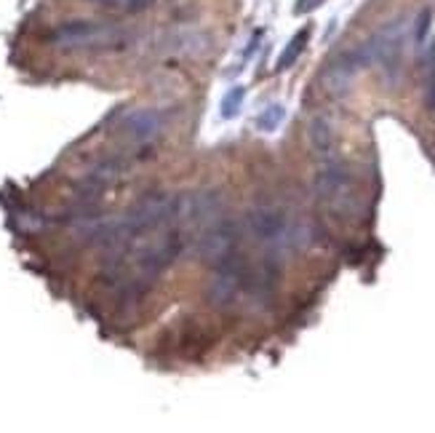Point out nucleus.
<instances>
[{
	"label": "nucleus",
	"instance_id": "obj_1",
	"mask_svg": "<svg viewBox=\"0 0 435 433\" xmlns=\"http://www.w3.org/2000/svg\"><path fill=\"white\" fill-rule=\"evenodd\" d=\"M129 41V32L112 22L78 19L65 22L51 32V46L59 51H112Z\"/></svg>",
	"mask_w": 435,
	"mask_h": 433
},
{
	"label": "nucleus",
	"instance_id": "obj_2",
	"mask_svg": "<svg viewBox=\"0 0 435 433\" xmlns=\"http://www.w3.org/2000/svg\"><path fill=\"white\" fill-rule=\"evenodd\" d=\"M251 235L259 244L270 246L273 252H286V249H302L310 241V228L294 225L286 212L273 209V206H259L251 209L246 216Z\"/></svg>",
	"mask_w": 435,
	"mask_h": 433
},
{
	"label": "nucleus",
	"instance_id": "obj_3",
	"mask_svg": "<svg viewBox=\"0 0 435 433\" xmlns=\"http://www.w3.org/2000/svg\"><path fill=\"white\" fill-rule=\"evenodd\" d=\"M238 225L230 219H216L212 225L200 228L195 235V254L209 265H219L227 257H233L238 249Z\"/></svg>",
	"mask_w": 435,
	"mask_h": 433
},
{
	"label": "nucleus",
	"instance_id": "obj_4",
	"mask_svg": "<svg viewBox=\"0 0 435 433\" xmlns=\"http://www.w3.org/2000/svg\"><path fill=\"white\" fill-rule=\"evenodd\" d=\"M243 289H246V265L235 252L233 257H227L216 265V273H214L209 289H206V297L214 308H230V305H235V299L240 297Z\"/></svg>",
	"mask_w": 435,
	"mask_h": 433
},
{
	"label": "nucleus",
	"instance_id": "obj_5",
	"mask_svg": "<svg viewBox=\"0 0 435 433\" xmlns=\"http://www.w3.org/2000/svg\"><path fill=\"white\" fill-rule=\"evenodd\" d=\"M316 193L331 209H342L353 203V174L342 161H326V166L316 176Z\"/></svg>",
	"mask_w": 435,
	"mask_h": 433
},
{
	"label": "nucleus",
	"instance_id": "obj_6",
	"mask_svg": "<svg viewBox=\"0 0 435 433\" xmlns=\"http://www.w3.org/2000/svg\"><path fill=\"white\" fill-rule=\"evenodd\" d=\"M120 129H123L126 136H131L134 142H152L166 129V115L160 110H152V108L134 110V112H129L123 118Z\"/></svg>",
	"mask_w": 435,
	"mask_h": 433
},
{
	"label": "nucleus",
	"instance_id": "obj_7",
	"mask_svg": "<svg viewBox=\"0 0 435 433\" xmlns=\"http://www.w3.org/2000/svg\"><path fill=\"white\" fill-rule=\"evenodd\" d=\"M307 41H310V27H302L289 41V46L283 49V54H280V59H278V70H289L291 65L302 56L304 49H307Z\"/></svg>",
	"mask_w": 435,
	"mask_h": 433
},
{
	"label": "nucleus",
	"instance_id": "obj_8",
	"mask_svg": "<svg viewBox=\"0 0 435 433\" xmlns=\"http://www.w3.org/2000/svg\"><path fill=\"white\" fill-rule=\"evenodd\" d=\"M310 142H313V150L320 153V155H329L331 153V148H334V134H331L326 118H316V121L310 123Z\"/></svg>",
	"mask_w": 435,
	"mask_h": 433
},
{
	"label": "nucleus",
	"instance_id": "obj_9",
	"mask_svg": "<svg viewBox=\"0 0 435 433\" xmlns=\"http://www.w3.org/2000/svg\"><path fill=\"white\" fill-rule=\"evenodd\" d=\"M283 118H286V108L283 105H267V108L257 115V129L262 131V134H273V131H278V126L283 123Z\"/></svg>",
	"mask_w": 435,
	"mask_h": 433
},
{
	"label": "nucleus",
	"instance_id": "obj_10",
	"mask_svg": "<svg viewBox=\"0 0 435 433\" xmlns=\"http://www.w3.org/2000/svg\"><path fill=\"white\" fill-rule=\"evenodd\" d=\"M243 99H246V89H243V86L230 89V91L224 94V99H222V118L233 121L238 112H240V108H243Z\"/></svg>",
	"mask_w": 435,
	"mask_h": 433
},
{
	"label": "nucleus",
	"instance_id": "obj_11",
	"mask_svg": "<svg viewBox=\"0 0 435 433\" xmlns=\"http://www.w3.org/2000/svg\"><path fill=\"white\" fill-rule=\"evenodd\" d=\"M93 3L118 8V11H142V8H147L152 0H93Z\"/></svg>",
	"mask_w": 435,
	"mask_h": 433
},
{
	"label": "nucleus",
	"instance_id": "obj_12",
	"mask_svg": "<svg viewBox=\"0 0 435 433\" xmlns=\"http://www.w3.org/2000/svg\"><path fill=\"white\" fill-rule=\"evenodd\" d=\"M430 25H433V8H422V14H420V19H417V32H414L417 43H424Z\"/></svg>",
	"mask_w": 435,
	"mask_h": 433
},
{
	"label": "nucleus",
	"instance_id": "obj_13",
	"mask_svg": "<svg viewBox=\"0 0 435 433\" xmlns=\"http://www.w3.org/2000/svg\"><path fill=\"white\" fill-rule=\"evenodd\" d=\"M427 108L435 110V46L430 51V78H427Z\"/></svg>",
	"mask_w": 435,
	"mask_h": 433
},
{
	"label": "nucleus",
	"instance_id": "obj_14",
	"mask_svg": "<svg viewBox=\"0 0 435 433\" xmlns=\"http://www.w3.org/2000/svg\"><path fill=\"white\" fill-rule=\"evenodd\" d=\"M323 0H299L297 3V14H307V11H313V8H318Z\"/></svg>",
	"mask_w": 435,
	"mask_h": 433
}]
</instances>
